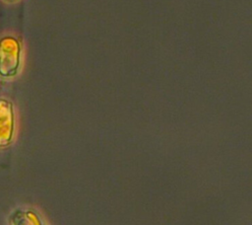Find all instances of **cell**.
I'll return each mask as SVG.
<instances>
[{
  "mask_svg": "<svg viewBox=\"0 0 252 225\" xmlns=\"http://www.w3.org/2000/svg\"><path fill=\"white\" fill-rule=\"evenodd\" d=\"M14 134V113L12 106L0 100V148L9 145Z\"/></svg>",
  "mask_w": 252,
  "mask_h": 225,
  "instance_id": "6da1fadb",
  "label": "cell"
},
{
  "mask_svg": "<svg viewBox=\"0 0 252 225\" xmlns=\"http://www.w3.org/2000/svg\"><path fill=\"white\" fill-rule=\"evenodd\" d=\"M11 225H46L41 216L32 208L15 210L10 216Z\"/></svg>",
  "mask_w": 252,
  "mask_h": 225,
  "instance_id": "7a4b0ae2",
  "label": "cell"
}]
</instances>
